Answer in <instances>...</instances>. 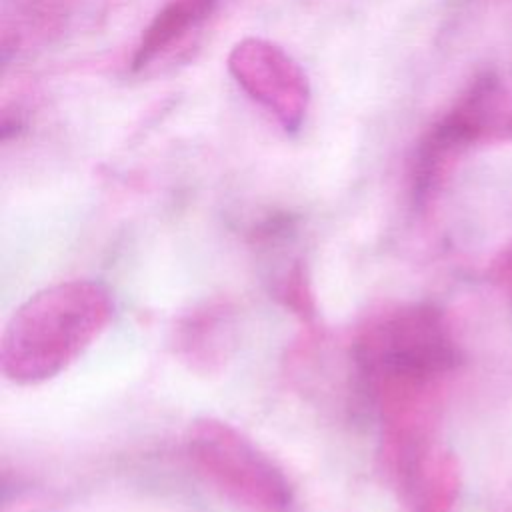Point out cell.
Instances as JSON below:
<instances>
[{"label":"cell","mask_w":512,"mask_h":512,"mask_svg":"<svg viewBox=\"0 0 512 512\" xmlns=\"http://www.w3.org/2000/svg\"><path fill=\"white\" fill-rule=\"evenodd\" d=\"M352 360L364 392L386 420L420 414L456 354L440 314L408 306L372 318L356 334Z\"/></svg>","instance_id":"6da1fadb"},{"label":"cell","mask_w":512,"mask_h":512,"mask_svg":"<svg viewBox=\"0 0 512 512\" xmlns=\"http://www.w3.org/2000/svg\"><path fill=\"white\" fill-rule=\"evenodd\" d=\"M110 318L112 296L100 282L70 280L38 290L14 310L4 328V376L20 386L58 376L92 346Z\"/></svg>","instance_id":"7a4b0ae2"},{"label":"cell","mask_w":512,"mask_h":512,"mask_svg":"<svg viewBox=\"0 0 512 512\" xmlns=\"http://www.w3.org/2000/svg\"><path fill=\"white\" fill-rule=\"evenodd\" d=\"M186 446L196 470L232 502L252 512H286L292 504L284 472L234 426L196 420Z\"/></svg>","instance_id":"3957f363"},{"label":"cell","mask_w":512,"mask_h":512,"mask_svg":"<svg viewBox=\"0 0 512 512\" xmlns=\"http://www.w3.org/2000/svg\"><path fill=\"white\" fill-rule=\"evenodd\" d=\"M214 2L216 0H172L166 4L164 10L156 14L136 48L132 60L134 70L144 68L158 52L166 50L172 42L188 34L190 28L210 14Z\"/></svg>","instance_id":"277c9868"},{"label":"cell","mask_w":512,"mask_h":512,"mask_svg":"<svg viewBox=\"0 0 512 512\" xmlns=\"http://www.w3.org/2000/svg\"><path fill=\"white\" fill-rule=\"evenodd\" d=\"M226 316L224 310H204L196 316H192L182 328H180V346L184 348V356L198 364L212 366L214 362H220L226 356V342H228V330L224 328Z\"/></svg>","instance_id":"5b68a950"},{"label":"cell","mask_w":512,"mask_h":512,"mask_svg":"<svg viewBox=\"0 0 512 512\" xmlns=\"http://www.w3.org/2000/svg\"><path fill=\"white\" fill-rule=\"evenodd\" d=\"M450 500V474L446 468H440L434 478L428 482V488L422 496L418 512H444Z\"/></svg>","instance_id":"8992f818"}]
</instances>
